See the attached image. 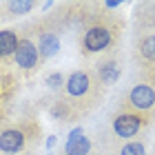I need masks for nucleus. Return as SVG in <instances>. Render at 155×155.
<instances>
[{"label":"nucleus","mask_w":155,"mask_h":155,"mask_svg":"<svg viewBox=\"0 0 155 155\" xmlns=\"http://www.w3.org/2000/svg\"><path fill=\"white\" fill-rule=\"evenodd\" d=\"M104 87L97 82L95 73L91 75L89 71H73L71 75L67 78L64 84V93L73 104H84V107H93V102H97L102 97Z\"/></svg>","instance_id":"nucleus-2"},{"label":"nucleus","mask_w":155,"mask_h":155,"mask_svg":"<svg viewBox=\"0 0 155 155\" xmlns=\"http://www.w3.org/2000/svg\"><path fill=\"white\" fill-rule=\"evenodd\" d=\"M146 82L155 89V69H153V71H146Z\"/></svg>","instance_id":"nucleus-15"},{"label":"nucleus","mask_w":155,"mask_h":155,"mask_svg":"<svg viewBox=\"0 0 155 155\" xmlns=\"http://www.w3.org/2000/svg\"><path fill=\"white\" fill-rule=\"evenodd\" d=\"M13 60H16L18 67L25 69V71H33V69L40 64V51H38V47L33 45L31 38H20L18 49H16V53H13Z\"/></svg>","instance_id":"nucleus-6"},{"label":"nucleus","mask_w":155,"mask_h":155,"mask_svg":"<svg viewBox=\"0 0 155 155\" xmlns=\"http://www.w3.org/2000/svg\"><path fill=\"white\" fill-rule=\"evenodd\" d=\"M91 149H93V144H91V140L82 133V129L78 126L69 133V140L64 144V149H62V155H89Z\"/></svg>","instance_id":"nucleus-10"},{"label":"nucleus","mask_w":155,"mask_h":155,"mask_svg":"<svg viewBox=\"0 0 155 155\" xmlns=\"http://www.w3.org/2000/svg\"><path fill=\"white\" fill-rule=\"evenodd\" d=\"M120 111L133 113L144 120V124H151L155 120V89L146 80L133 84L120 100Z\"/></svg>","instance_id":"nucleus-1"},{"label":"nucleus","mask_w":155,"mask_h":155,"mask_svg":"<svg viewBox=\"0 0 155 155\" xmlns=\"http://www.w3.org/2000/svg\"><path fill=\"white\" fill-rule=\"evenodd\" d=\"M142 126H146L142 117H137L133 113H126V111H117L115 117L111 120V129H113L115 137H120V140L135 137L137 133L142 131Z\"/></svg>","instance_id":"nucleus-4"},{"label":"nucleus","mask_w":155,"mask_h":155,"mask_svg":"<svg viewBox=\"0 0 155 155\" xmlns=\"http://www.w3.org/2000/svg\"><path fill=\"white\" fill-rule=\"evenodd\" d=\"M45 82H47V87L51 89V91H60V89H62V87H64V84H67L64 75H62L60 71H55V73H49Z\"/></svg>","instance_id":"nucleus-14"},{"label":"nucleus","mask_w":155,"mask_h":155,"mask_svg":"<svg viewBox=\"0 0 155 155\" xmlns=\"http://www.w3.org/2000/svg\"><path fill=\"white\" fill-rule=\"evenodd\" d=\"M120 75H122V62H120V58H115V55H107V58H102L100 62H97L95 78H97V82H100L102 87L115 84L120 80Z\"/></svg>","instance_id":"nucleus-7"},{"label":"nucleus","mask_w":155,"mask_h":155,"mask_svg":"<svg viewBox=\"0 0 155 155\" xmlns=\"http://www.w3.org/2000/svg\"><path fill=\"white\" fill-rule=\"evenodd\" d=\"M135 55H137V62H140L142 69H146V71H153L155 69V31L140 38Z\"/></svg>","instance_id":"nucleus-9"},{"label":"nucleus","mask_w":155,"mask_h":155,"mask_svg":"<svg viewBox=\"0 0 155 155\" xmlns=\"http://www.w3.org/2000/svg\"><path fill=\"white\" fill-rule=\"evenodd\" d=\"M33 7H36V2H31V0H22V2H7L5 5V11H9L11 16H25V13H29Z\"/></svg>","instance_id":"nucleus-12"},{"label":"nucleus","mask_w":155,"mask_h":155,"mask_svg":"<svg viewBox=\"0 0 155 155\" xmlns=\"http://www.w3.org/2000/svg\"><path fill=\"white\" fill-rule=\"evenodd\" d=\"M117 155H146V149L142 142H126L117 151Z\"/></svg>","instance_id":"nucleus-13"},{"label":"nucleus","mask_w":155,"mask_h":155,"mask_svg":"<svg viewBox=\"0 0 155 155\" xmlns=\"http://www.w3.org/2000/svg\"><path fill=\"white\" fill-rule=\"evenodd\" d=\"M36 36H38V51H40V60L42 62L53 58V55L60 51L58 29H53V27H40Z\"/></svg>","instance_id":"nucleus-8"},{"label":"nucleus","mask_w":155,"mask_h":155,"mask_svg":"<svg viewBox=\"0 0 155 155\" xmlns=\"http://www.w3.org/2000/svg\"><path fill=\"white\" fill-rule=\"evenodd\" d=\"M29 135L20 126H9V129L0 131V153L2 155H18L27 149Z\"/></svg>","instance_id":"nucleus-5"},{"label":"nucleus","mask_w":155,"mask_h":155,"mask_svg":"<svg viewBox=\"0 0 155 155\" xmlns=\"http://www.w3.org/2000/svg\"><path fill=\"white\" fill-rule=\"evenodd\" d=\"M117 40V27L109 18H97L82 33V51L84 53H100L109 49Z\"/></svg>","instance_id":"nucleus-3"},{"label":"nucleus","mask_w":155,"mask_h":155,"mask_svg":"<svg viewBox=\"0 0 155 155\" xmlns=\"http://www.w3.org/2000/svg\"><path fill=\"white\" fill-rule=\"evenodd\" d=\"M18 33L11 31V29H2L0 31V60H9L13 58V53H16L18 49Z\"/></svg>","instance_id":"nucleus-11"}]
</instances>
